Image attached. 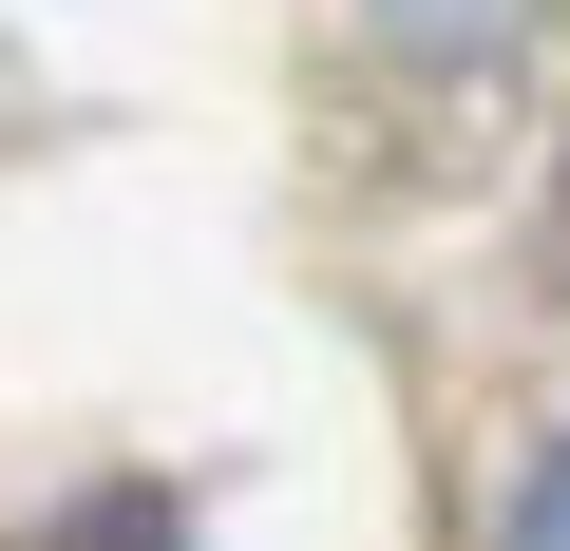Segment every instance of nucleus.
I'll list each match as a JSON object with an SVG mask.
<instances>
[{"instance_id":"nucleus-1","label":"nucleus","mask_w":570,"mask_h":551,"mask_svg":"<svg viewBox=\"0 0 570 551\" xmlns=\"http://www.w3.org/2000/svg\"><path fill=\"white\" fill-rule=\"evenodd\" d=\"M381 39H400V58H438V77H475V58H513V39H532V0H381Z\"/></svg>"},{"instance_id":"nucleus-2","label":"nucleus","mask_w":570,"mask_h":551,"mask_svg":"<svg viewBox=\"0 0 570 551\" xmlns=\"http://www.w3.org/2000/svg\"><path fill=\"white\" fill-rule=\"evenodd\" d=\"M58 551H171V494H77V532Z\"/></svg>"},{"instance_id":"nucleus-3","label":"nucleus","mask_w":570,"mask_h":551,"mask_svg":"<svg viewBox=\"0 0 570 551\" xmlns=\"http://www.w3.org/2000/svg\"><path fill=\"white\" fill-rule=\"evenodd\" d=\"M494 551H570V437H551V456L513 475V532H494Z\"/></svg>"},{"instance_id":"nucleus-4","label":"nucleus","mask_w":570,"mask_h":551,"mask_svg":"<svg viewBox=\"0 0 570 551\" xmlns=\"http://www.w3.org/2000/svg\"><path fill=\"white\" fill-rule=\"evenodd\" d=\"M0 134H20V58H0Z\"/></svg>"}]
</instances>
